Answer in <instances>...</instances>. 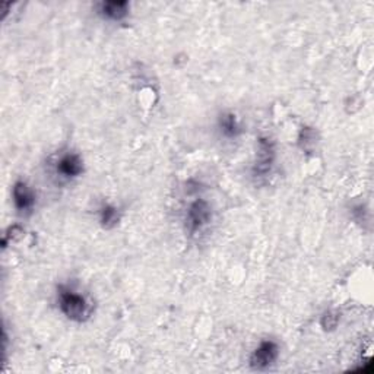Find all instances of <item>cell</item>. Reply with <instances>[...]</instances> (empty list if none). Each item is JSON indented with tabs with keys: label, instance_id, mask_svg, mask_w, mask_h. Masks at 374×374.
<instances>
[{
	"label": "cell",
	"instance_id": "1",
	"mask_svg": "<svg viewBox=\"0 0 374 374\" xmlns=\"http://www.w3.org/2000/svg\"><path fill=\"white\" fill-rule=\"evenodd\" d=\"M57 307L68 321L76 323L88 321L94 311L93 301L69 285L57 289Z\"/></svg>",
	"mask_w": 374,
	"mask_h": 374
},
{
	"label": "cell",
	"instance_id": "2",
	"mask_svg": "<svg viewBox=\"0 0 374 374\" xmlns=\"http://www.w3.org/2000/svg\"><path fill=\"white\" fill-rule=\"evenodd\" d=\"M83 160L78 152H63L57 155L53 162L54 176L61 182H72L83 175Z\"/></svg>",
	"mask_w": 374,
	"mask_h": 374
},
{
	"label": "cell",
	"instance_id": "3",
	"mask_svg": "<svg viewBox=\"0 0 374 374\" xmlns=\"http://www.w3.org/2000/svg\"><path fill=\"white\" fill-rule=\"evenodd\" d=\"M212 219V209L211 205L204 199H196L192 202L186 211L185 224L186 229L190 236H194L202 232V229L211 222Z\"/></svg>",
	"mask_w": 374,
	"mask_h": 374
},
{
	"label": "cell",
	"instance_id": "4",
	"mask_svg": "<svg viewBox=\"0 0 374 374\" xmlns=\"http://www.w3.org/2000/svg\"><path fill=\"white\" fill-rule=\"evenodd\" d=\"M279 345L274 339H264L253 350L249 358V365L251 370L265 371L271 368L279 358Z\"/></svg>",
	"mask_w": 374,
	"mask_h": 374
},
{
	"label": "cell",
	"instance_id": "5",
	"mask_svg": "<svg viewBox=\"0 0 374 374\" xmlns=\"http://www.w3.org/2000/svg\"><path fill=\"white\" fill-rule=\"evenodd\" d=\"M12 200L18 214L30 215L37 205V193L26 182L19 180L12 187Z\"/></svg>",
	"mask_w": 374,
	"mask_h": 374
},
{
	"label": "cell",
	"instance_id": "6",
	"mask_svg": "<svg viewBox=\"0 0 374 374\" xmlns=\"http://www.w3.org/2000/svg\"><path fill=\"white\" fill-rule=\"evenodd\" d=\"M98 15L110 22H122L129 16L130 5L125 0H110L97 5Z\"/></svg>",
	"mask_w": 374,
	"mask_h": 374
},
{
	"label": "cell",
	"instance_id": "7",
	"mask_svg": "<svg viewBox=\"0 0 374 374\" xmlns=\"http://www.w3.org/2000/svg\"><path fill=\"white\" fill-rule=\"evenodd\" d=\"M275 158V150L272 142L269 139H261L259 140V150H257V158L254 164V171L257 175H266L271 170V165Z\"/></svg>",
	"mask_w": 374,
	"mask_h": 374
},
{
	"label": "cell",
	"instance_id": "8",
	"mask_svg": "<svg viewBox=\"0 0 374 374\" xmlns=\"http://www.w3.org/2000/svg\"><path fill=\"white\" fill-rule=\"evenodd\" d=\"M218 130H219L221 136H224L227 139H232V140L237 139L243 132L241 125L239 122V118L232 111H224L219 114Z\"/></svg>",
	"mask_w": 374,
	"mask_h": 374
},
{
	"label": "cell",
	"instance_id": "9",
	"mask_svg": "<svg viewBox=\"0 0 374 374\" xmlns=\"http://www.w3.org/2000/svg\"><path fill=\"white\" fill-rule=\"evenodd\" d=\"M98 219L103 228L110 229L120 222V212L114 205L105 204L98 209Z\"/></svg>",
	"mask_w": 374,
	"mask_h": 374
},
{
	"label": "cell",
	"instance_id": "10",
	"mask_svg": "<svg viewBox=\"0 0 374 374\" xmlns=\"http://www.w3.org/2000/svg\"><path fill=\"white\" fill-rule=\"evenodd\" d=\"M339 322V316L336 313H332V311H326L323 316H322V321H321V325L325 331H331V329H335L336 325Z\"/></svg>",
	"mask_w": 374,
	"mask_h": 374
}]
</instances>
